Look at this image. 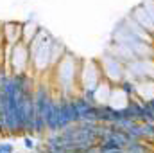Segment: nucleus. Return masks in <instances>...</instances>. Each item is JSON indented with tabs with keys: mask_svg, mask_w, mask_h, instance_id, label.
Returning <instances> with one entry per match:
<instances>
[{
	"mask_svg": "<svg viewBox=\"0 0 154 153\" xmlns=\"http://www.w3.org/2000/svg\"><path fill=\"white\" fill-rule=\"evenodd\" d=\"M143 133H145V142L154 144V121H145L143 122Z\"/></svg>",
	"mask_w": 154,
	"mask_h": 153,
	"instance_id": "f257e3e1",
	"label": "nucleus"
},
{
	"mask_svg": "<svg viewBox=\"0 0 154 153\" xmlns=\"http://www.w3.org/2000/svg\"><path fill=\"white\" fill-rule=\"evenodd\" d=\"M13 151V146L11 144H2L0 146V153H11Z\"/></svg>",
	"mask_w": 154,
	"mask_h": 153,
	"instance_id": "f03ea898",
	"label": "nucleus"
},
{
	"mask_svg": "<svg viewBox=\"0 0 154 153\" xmlns=\"http://www.w3.org/2000/svg\"><path fill=\"white\" fill-rule=\"evenodd\" d=\"M25 146H27V148H34V142H32L31 139H25Z\"/></svg>",
	"mask_w": 154,
	"mask_h": 153,
	"instance_id": "7ed1b4c3",
	"label": "nucleus"
}]
</instances>
